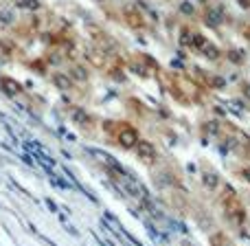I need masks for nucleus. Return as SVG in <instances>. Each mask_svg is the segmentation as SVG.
I'll return each mask as SVG.
<instances>
[{
	"mask_svg": "<svg viewBox=\"0 0 250 246\" xmlns=\"http://www.w3.org/2000/svg\"><path fill=\"white\" fill-rule=\"evenodd\" d=\"M104 130L117 138V143L123 147V150H134V147H136V143L141 141L138 130L134 128L132 123H127V121H105Z\"/></svg>",
	"mask_w": 250,
	"mask_h": 246,
	"instance_id": "obj_1",
	"label": "nucleus"
},
{
	"mask_svg": "<svg viewBox=\"0 0 250 246\" xmlns=\"http://www.w3.org/2000/svg\"><path fill=\"white\" fill-rule=\"evenodd\" d=\"M134 152H136L138 158L147 165H154L156 160H158V150H156V145L151 141H147V138H141V141L136 143V147H134Z\"/></svg>",
	"mask_w": 250,
	"mask_h": 246,
	"instance_id": "obj_2",
	"label": "nucleus"
},
{
	"mask_svg": "<svg viewBox=\"0 0 250 246\" xmlns=\"http://www.w3.org/2000/svg\"><path fill=\"white\" fill-rule=\"evenodd\" d=\"M0 88H2V92H4V95H9V97H18V95H22V92H24L22 84L16 82L13 77H7V75H2V77H0Z\"/></svg>",
	"mask_w": 250,
	"mask_h": 246,
	"instance_id": "obj_3",
	"label": "nucleus"
},
{
	"mask_svg": "<svg viewBox=\"0 0 250 246\" xmlns=\"http://www.w3.org/2000/svg\"><path fill=\"white\" fill-rule=\"evenodd\" d=\"M123 16H125V22H127V26H132V29H143V26L147 24L145 18H143L134 7H127V9H125Z\"/></svg>",
	"mask_w": 250,
	"mask_h": 246,
	"instance_id": "obj_4",
	"label": "nucleus"
},
{
	"mask_svg": "<svg viewBox=\"0 0 250 246\" xmlns=\"http://www.w3.org/2000/svg\"><path fill=\"white\" fill-rule=\"evenodd\" d=\"M51 82L55 84L60 90H70V88L75 86V82L70 79V75L68 73H62V70H57V73H53V77H51Z\"/></svg>",
	"mask_w": 250,
	"mask_h": 246,
	"instance_id": "obj_5",
	"label": "nucleus"
},
{
	"mask_svg": "<svg viewBox=\"0 0 250 246\" xmlns=\"http://www.w3.org/2000/svg\"><path fill=\"white\" fill-rule=\"evenodd\" d=\"M202 187L207 191H215V189H220V185H222V180H220V176H217L215 172H202Z\"/></svg>",
	"mask_w": 250,
	"mask_h": 246,
	"instance_id": "obj_6",
	"label": "nucleus"
},
{
	"mask_svg": "<svg viewBox=\"0 0 250 246\" xmlns=\"http://www.w3.org/2000/svg\"><path fill=\"white\" fill-rule=\"evenodd\" d=\"M68 75L73 82H88V79H90V70H88L83 64H73L68 70Z\"/></svg>",
	"mask_w": 250,
	"mask_h": 246,
	"instance_id": "obj_7",
	"label": "nucleus"
},
{
	"mask_svg": "<svg viewBox=\"0 0 250 246\" xmlns=\"http://www.w3.org/2000/svg\"><path fill=\"white\" fill-rule=\"evenodd\" d=\"M200 53H202V55L207 57V60H211V62H215V60H220V57H222V48L217 46V44H213L211 40H208V42L204 44L202 51H200Z\"/></svg>",
	"mask_w": 250,
	"mask_h": 246,
	"instance_id": "obj_8",
	"label": "nucleus"
},
{
	"mask_svg": "<svg viewBox=\"0 0 250 246\" xmlns=\"http://www.w3.org/2000/svg\"><path fill=\"white\" fill-rule=\"evenodd\" d=\"M204 18H207V22L211 26H220L222 24V11L215 7H208L207 11H204Z\"/></svg>",
	"mask_w": 250,
	"mask_h": 246,
	"instance_id": "obj_9",
	"label": "nucleus"
},
{
	"mask_svg": "<svg viewBox=\"0 0 250 246\" xmlns=\"http://www.w3.org/2000/svg\"><path fill=\"white\" fill-rule=\"evenodd\" d=\"M226 57H229L233 64H244V62H246V51H242V48H230V51L226 53Z\"/></svg>",
	"mask_w": 250,
	"mask_h": 246,
	"instance_id": "obj_10",
	"label": "nucleus"
},
{
	"mask_svg": "<svg viewBox=\"0 0 250 246\" xmlns=\"http://www.w3.org/2000/svg\"><path fill=\"white\" fill-rule=\"evenodd\" d=\"M18 4H20L22 9H29V11H38V9H42V2H40V0H18Z\"/></svg>",
	"mask_w": 250,
	"mask_h": 246,
	"instance_id": "obj_11",
	"label": "nucleus"
},
{
	"mask_svg": "<svg viewBox=\"0 0 250 246\" xmlns=\"http://www.w3.org/2000/svg\"><path fill=\"white\" fill-rule=\"evenodd\" d=\"M180 13H187V16H193V13H195L193 4H191L189 0H185V2H180Z\"/></svg>",
	"mask_w": 250,
	"mask_h": 246,
	"instance_id": "obj_12",
	"label": "nucleus"
},
{
	"mask_svg": "<svg viewBox=\"0 0 250 246\" xmlns=\"http://www.w3.org/2000/svg\"><path fill=\"white\" fill-rule=\"evenodd\" d=\"M0 22H4V24H11V22H13V13L11 11H0Z\"/></svg>",
	"mask_w": 250,
	"mask_h": 246,
	"instance_id": "obj_13",
	"label": "nucleus"
},
{
	"mask_svg": "<svg viewBox=\"0 0 250 246\" xmlns=\"http://www.w3.org/2000/svg\"><path fill=\"white\" fill-rule=\"evenodd\" d=\"M239 174H242V178H244V180H246V182H250V167H244V169H242V172H239Z\"/></svg>",
	"mask_w": 250,
	"mask_h": 246,
	"instance_id": "obj_14",
	"label": "nucleus"
},
{
	"mask_svg": "<svg viewBox=\"0 0 250 246\" xmlns=\"http://www.w3.org/2000/svg\"><path fill=\"white\" fill-rule=\"evenodd\" d=\"M239 4H242L244 9H250V0H239Z\"/></svg>",
	"mask_w": 250,
	"mask_h": 246,
	"instance_id": "obj_15",
	"label": "nucleus"
},
{
	"mask_svg": "<svg viewBox=\"0 0 250 246\" xmlns=\"http://www.w3.org/2000/svg\"><path fill=\"white\" fill-rule=\"evenodd\" d=\"M242 90H244V92H246V95L250 97V86H248V84H244V86H242Z\"/></svg>",
	"mask_w": 250,
	"mask_h": 246,
	"instance_id": "obj_16",
	"label": "nucleus"
},
{
	"mask_svg": "<svg viewBox=\"0 0 250 246\" xmlns=\"http://www.w3.org/2000/svg\"><path fill=\"white\" fill-rule=\"evenodd\" d=\"M244 35H246V40H250V26H246V29H244Z\"/></svg>",
	"mask_w": 250,
	"mask_h": 246,
	"instance_id": "obj_17",
	"label": "nucleus"
}]
</instances>
